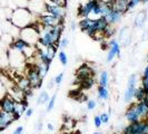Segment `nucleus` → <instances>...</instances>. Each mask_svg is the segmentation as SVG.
<instances>
[{"label":"nucleus","mask_w":148,"mask_h":134,"mask_svg":"<svg viewBox=\"0 0 148 134\" xmlns=\"http://www.w3.org/2000/svg\"><path fill=\"white\" fill-rule=\"evenodd\" d=\"M62 30H64V23H59V25L53 26V27H42V26H40V28H39L40 37H39L37 45L38 46H42V47H48V46H51V45H56L58 47V44H59L60 39H61Z\"/></svg>","instance_id":"1"},{"label":"nucleus","mask_w":148,"mask_h":134,"mask_svg":"<svg viewBox=\"0 0 148 134\" xmlns=\"http://www.w3.org/2000/svg\"><path fill=\"white\" fill-rule=\"evenodd\" d=\"M37 20L38 16L34 15L28 8H16L12 10V15L10 18L11 23L19 29L30 26L37 22Z\"/></svg>","instance_id":"2"},{"label":"nucleus","mask_w":148,"mask_h":134,"mask_svg":"<svg viewBox=\"0 0 148 134\" xmlns=\"http://www.w3.org/2000/svg\"><path fill=\"white\" fill-rule=\"evenodd\" d=\"M39 23L35 22L30 26H27L25 28L20 29V34L19 37L23 39L26 43L30 46H36L38 44V40L40 37V32H39Z\"/></svg>","instance_id":"3"},{"label":"nucleus","mask_w":148,"mask_h":134,"mask_svg":"<svg viewBox=\"0 0 148 134\" xmlns=\"http://www.w3.org/2000/svg\"><path fill=\"white\" fill-rule=\"evenodd\" d=\"M108 21L105 17H98V18H95L92 19L91 21V25L88 29L86 30L85 32L88 35L89 37H94L97 32H104L105 29L108 27Z\"/></svg>","instance_id":"4"},{"label":"nucleus","mask_w":148,"mask_h":134,"mask_svg":"<svg viewBox=\"0 0 148 134\" xmlns=\"http://www.w3.org/2000/svg\"><path fill=\"white\" fill-rule=\"evenodd\" d=\"M26 77L29 79L30 85H31V88L32 89H38L41 87L42 85V77L41 75L39 74L37 67L35 64L30 65L28 68H27V73H26Z\"/></svg>","instance_id":"5"},{"label":"nucleus","mask_w":148,"mask_h":134,"mask_svg":"<svg viewBox=\"0 0 148 134\" xmlns=\"http://www.w3.org/2000/svg\"><path fill=\"white\" fill-rule=\"evenodd\" d=\"M8 60H9V65L14 68H20L25 65L26 61V57L23 55V52H18V50H14L11 48L8 49Z\"/></svg>","instance_id":"6"},{"label":"nucleus","mask_w":148,"mask_h":134,"mask_svg":"<svg viewBox=\"0 0 148 134\" xmlns=\"http://www.w3.org/2000/svg\"><path fill=\"white\" fill-rule=\"evenodd\" d=\"M146 123V119H139L137 122L129 123L127 126L124 127L123 134H145Z\"/></svg>","instance_id":"7"},{"label":"nucleus","mask_w":148,"mask_h":134,"mask_svg":"<svg viewBox=\"0 0 148 134\" xmlns=\"http://www.w3.org/2000/svg\"><path fill=\"white\" fill-rule=\"evenodd\" d=\"M136 83H137V75H130L127 82V88L124 94V102L127 104H130L134 101L135 89H136Z\"/></svg>","instance_id":"8"},{"label":"nucleus","mask_w":148,"mask_h":134,"mask_svg":"<svg viewBox=\"0 0 148 134\" xmlns=\"http://www.w3.org/2000/svg\"><path fill=\"white\" fill-rule=\"evenodd\" d=\"M108 44H109V48H108L106 61L110 64L116 57H120V44L117 39H110Z\"/></svg>","instance_id":"9"},{"label":"nucleus","mask_w":148,"mask_h":134,"mask_svg":"<svg viewBox=\"0 0 148 134\" xmlns=\"http://www.w3.org/2000/svg\"><path fill=\"white\" fill-rule=\"evenodd\" d=\"M46 12L50 14L55 18H57L61 23H64V19H65V15L66 14H65V9L62 7L53 5L51 2H47L46 3Z\"/></svg>","instance_id":"10"},{"label":"nucleus","mask_w":148,"mask_h":134,"mask_svg":"<svg viewBox=\"0 0 148 134\" xmlns=\"http://www.w3.org/2000/svg\"><path fill=\"white\" fill-rule=\"evenodd\" d=\"M46 1L45 0H29L28 2V9L36 16H40L46 12Z\"/></svg>","instance_id":"11"},{"label":"nucleus","mask_w":148,"mask_h":134,"mask_svg":"<svg viewBox=\"0 0 148 134\" xmlns=\"http://www.w3.org/2000/svg\"><path fill=\"white\" fill-rule=\"evenodd\" d=\"M37 21L42 27H53V26H57V25L61 23L57 18H55L53 16H51L48 12H44L40 16H38Z\"/></svg>","instance_id":"12"},{"label":"nucleus","mask_w":148,"mask_h":134,"mask_svg":"<svg viewBox=\"0 0 148 134\" xmlns=\"http://www.w3.org/2000/svg\"><path fill=\"white\" fill-rule=\"evenodd\" d=\"M16 101L10 96L9 94H6L5 96L0 99V110L3 112H7L12 114L14 110H15Z\"/></svg>","instance_id":"13"},{"label":"nucleus","mask_w":148,"mask_h":134,"mask_svg":"<svg viewBox=\"0 0 148 134\" xmlns=\"http://www.w3.org/2000/svg\"><path fill=\"white\" fill-rule=\"evenodd\" d=\"M94 74H95V72H94V69L91 67H89L88 65H82L76 70V78H77L78 82L80 83L82 81L86 79V78L92 77Z\"/></svg>","instance_id":"14"},{"label":"nucleus","mask_w":148,"mask_h":134,"mask_svg":"<svg viewBox=\"0 0 148 134\" xmlns=\"http://www.w3.org/2000/svg\"><path fill=\"white\" fill-rule=\"evenodd\" d=\"M14 122H15V119H14L12 114L0 110V132L8 128Z\"/></svg>","instance_id":"15"},{"label":"nucleus","mask_w":148,"mask_h":134,"mask_svg":"<svg viewBox=\"0 0 148 134\" xmlns=\"http://www.w3.org/2000/svg\"><path fill=\"white\" fill-rule=\"evenodd\" d=\"M95 1L96 0H88L86 3L80 5L78 7V16H80L82 18H88V17H90L92 7L95 5Z\"/></svg>","instance_id":"16"},{"label":"nucleus","mask_w":148,"mask_h":134,"mask_svg":"<svg viewBox=\"0 0 148 134\" xmlns=\"http://www.w3.org/2000/svg\"><path fill=\"white\" fill-rule=\"evenodd\" d=\"M28 108V99H25L22 102H16L15 105V110H14V119L15 121H18V119L21 117L22 115L25 114L26 110Z\"/></svg>","instance_id":"17"},{"label":"nucleus","mask_w":148,"mask_h":134,"mask_svg":"<svg viewBox=\"0 0 148 134\" xmlns=\"http://www.w3.org/2000/svg\"><path fill=\"white\" fill-rule=\"evenodd\" d=\"M135 107H136V111H137L139 119H145L148 114V98L144 99V101H140V102H136Z\"/></svg>","instance_id":"18"},{"label":"nucleus","mask_w":148,"mask_h":134,"mask_svg":"<svg viewBox=\"0 0 148 134\" xmlns=\"http://www.w3.org/2000/svg\"><path fill=\"white\" fill-rule=\"evenodd\" d=\"M125 117H126V121L128 123H134V122H137L139 121V116L137 114V111H136V107H135V103H130V105L128 106V108L126 110V113H125Z\"/></svg>","instance_id":"19"},{"label":"nucleus","mask_w":148,"mask_h":134,"mask_svg":"<svg viewBox=\"0 0 148 134\" xmlns=\"http://www.w3.org/2000/svg\"><path fill=\"white\" fill-rule=\"evenodd\" d=\"M9 95L12 97L16 102H22V101H25V99H26L25 92L21 90V89L17 86V85H16V86L15 85H14V86H11V88H10V90H9Z\"/></svg>","instance_id":"20"},{"label":"nucleus","mask_w":148,"mask_h":134,"mask_svg":"<svg viewBox=\"0 0 148 134\" xmlns=\"http://www.w3.org/2000/svg\"><path fill=\"white\" fill-rule=\"evenodd\" d=\"M123 15H124V14H121L120 11L116 10V9H112L105 18L107 19V21H108L109 25H116V23H118V22L121 20Z\"/></svg>","instance_id":"21"},{"label":"nucleus","mask_w":148,"mask_h":134,"mask_svg":"<svg viewBox=\"0 0 148 134\" xmlns=\"http://www.w3.org/2000/svg\"><path fill=\"white\" fill-rule=\"evenodd\" d=\"M27 46H28V44H27L23 39H21L20 37H18V38H15V39H14V41H12L11 45L9 46V48H11V49H14V50H18V52H22Z\"/></svg>","instance_id":"22"},{"label":"nucleus","mask_w":148,"mask_h":134,"mask_svg":"<svg viewBox=\"0 0 148 134\" xmlns=\"http://www.w3.org/2000/svg\"><path fill=\"white\" fill-rule=\"evenodd\" d=\"M114 9L120 11L121 14H126L128 11V0H111Z\"/></svg>","instance_id":"23"},{"label":"nucleus","mask_w":148,"mask_h":134,"mask_svg":"<svg viewBox=\"0 0 148 134\" xmlns=\"http://www.w3.org/2000/svg\"><path fill=\"white\" fill-rule=\"evenodd\" d=\"M119 41L124 46H127L130 43V29L128 27H124L123 29L120 30L119 34Z\"/></svg>","instance_id":"24"},{"label":"nucleus","mask_w":148,"mask_h":134,"mask_svg":"<svg viewBox=\"0 0 148 134\" xmlns=\"http://www.w3.org/2000/svg\"><path fill=\"white\" fill-rule=\"evenodd\" d=\"M108 98H109V90H108V88L105 87V86L98 85V87H97V99L105 102Z\"/></svg>","instance_id":"25"},{"label":"nucleus","mask_w":148,"mask_h":134,"mask_svg":"<svg viewBox=\"0 0 148 134\" xmlns=\"http://www.w3.org/2000/svg\"><path fill=\"white\" fill-rule=\"evenodd\" d=\"M147 20V12L146 11H140L135 17V26L138 28H143L145 26V22Z\"/></svg>","instance_id":"26"},{"label":"nucleus","mask_w":148,"mask_h":134,"mask_svg":"<svg viewBox=\"0 0 148 134\" xmlns=\"http://www.w3.org/2000/svg\"><path fill=\"white\" fill-rule=\"evenodd\" d=\"M35 65H36V67H37L39 74L41 75V77L45 78V77L48 75L50 65H48V64H46V63H42V61H40V60H38V59H37V61L35 63Z\"/></svg>","instance_id":"27"},{"label":"nucleus","mask_w":148,"mask_h":134,"mask_svg":"<svg viewBox=\"0 0 148 134\" xmlns=\"http://www.w3.org/2000/svg\"><path fill=\"white\" fill-rule=\"evenodd\" d=\"M17 86L21 89V90H23L25 93H26V92H28V90H30V89H32L31 88V85H30L29 79H28L26 76H21V77L18 79V82H17Z\"/></svg>","instance_id":"28"},{"label":"nucleus","mask_w":148,"mask_h":134,"mask_svg":"<svg viewBox=\"0 0 148 134\" xmlns=\"http://www.w3.org/2000/svg\"><path fill=\"white\" fill-rule=\"evenodd\" d=\"M12 10L14 9L9 7H0V22L10 20L11 15H12Z\"/></svg>","instance_id":"29"},{"label":"nucleus","mask_w":148,"mask_h":134,"mask_svg":"<svg viewBox=\"0 0 148 134\" xmlns=\"http://www.w3.org/2000/svg\"><path fill=\"white\" fill-rule=\"evenodd\" d=\"M148 98V94L145 92V89L143 87H136L135 89V95H134V99H136L137 102H140V101H144Z\"/></svg>","instance_id":"30"},{"label":"nucleus","mask_w":148,"mask_h":134,"mask_svg":"<svg viewBox=\"0 0 148 134\" xmlns=\"http://www.w3.org/2000/svg\"><path fill=\"white\" fill-rule=\"evenodd\" d=\"M103 3H104V1H103V0H96V1H95V5H94V7H92V10H91V15L95 16V18L101 17V9H103Z\"/></svg>","instance_id":"31"},{"label":"nucleus","mask_w":148,"mask_h":134,"mask_svg":"<svg viewBox=\"0 0 148 134\" xmlns=\"http://www.w3.org/2000/svg\"><path fill=\"white\" fill-rule=\"evenodd\" d=\"M98 83H99L100 86H105V87L108 86V83H109V74H108L107 70H101V72H100Z\"/></svg>","instance_id":"32"},{"label":"nucleus","mask_w":148,"mask_h":134,"mask_svg":"<svg viewBox=\"0 0 148 134\" xmlns=\"http://www.w3.org/2000/svg\"><path fill=\"white\" fill-rule=\"evenodd\" d=\"M49 99H50V96H49L48 92H47V90H42V92L39 94V96H38V98H37V105L47 104Z\"/></svg>","instance_id":"33"},{"label":"nucleus","mask_w":148,"mask_h":134,"mask_svg":"<svg viewBox=\"0 0 148 134\" xmlns=\"http://www.w3.org/2000/svg\"><path fill=\"white\" fill-rule=\"evenodd\" d=\"M91 21H92V19H91L90 17H88V18H82V20L78 22V26H79V28L82 29V31L85 32V31L90 27Z\"/></svg>","instance_id":"34"},{"label":"nucleus","mask_w":148,"mask_h":134,"mask_svg":"<svg viewBox=\"0 0 148 134\" xmlns=\"http://www.w3.org/2000/svg\"><path fill=\"white\" fill-rule=\"evenodd\" d=\"M95 78H94V76L92 77H89V78H86V79H84L80 82V85H82V87L84 89H90L94 85H95Z\"/></svg>","instance_id":"35"},{"label":"nucleus","mask_w":148,"mask_h":134,"mask_svg":"<svg viewBox=\"0 0 148 134\" xmlns=\"http://www.w3.org/2000/svg\"><path fill=\"white\" fill-rule=\"evenodd\" d=\"M58 59H59L60 64L62 66H67L68 65V55L64 50H60L58 52Z\"/></svg>","instance_id":"36"},{"label":"nucleus","mask_w":148,"mask_h":134,"mask_svg":"<svg viewBox=\"0 0 148 134\" xmlns=\"http://www.w3.org/2000/svg\"><path fill=\"white\" fill-rule=\"evenodd\" d=\"M56 98H57V95H56V94H53V95L50 97V99L48 101L47 106H46V111L47 112H51L52 110H53L55 104H56Z\"/></svg>","instance_id":"37"},{"label":"nucleus","mask_w":148,"mask_h":134,"mask_svg":"<svg viewBox=\"0 0 148 134\" xmlns=\"http://www.w3.org/2000/svg\"><path fill=\"white\" fill-rule=\"evenodd\" d=\"M12 5H15V8H27L29 0H11Z\"/></svg>","instance_id":"38"},{"label":"nucleus","mask_w":148,"mask_h":134,"mask_svg":"<svg viewBox=\"0 0 148 134\" xmlns=\"http://www.w3.org/2000/svg\"><path fill=\"white\" fill-rule=\"evenodd\" d=\"M115 34V28L112 27V25H108V27L105 29L104 36L105 38H111Z\"/></svg>","instance_id":"39"},{"label":"nucleus","mask_w":148,"mask_h":134,"mask_svg":"<svg viewBox=\"0 0 148 134\" xmlns=\"http://www.w3.org/2000/svg\"><path fill=\"white\" fill-rule=\"evenodd\" d=\"M86 105H87V110L88 111H94L97 107L98 103H97V101H95V99H89V101H87Z\"/></svg>","instance_id":"40"},{"label":"nucleus","mask_w":148,"mask_h":134,"mask_svg":"<svg viewBox=\"0 0 148 134\" xmlns=\"http://www.w3.org/2000/svg\"><path fill=\"white\" fill-rule=\"evenodd\" d=\"M139 3H141V0H128V11L135 9Z\"/></svg>","instance_id":"41"},{"label":"nucleus","mask_w":148,"mask_h":134,"mask_svg":"<svg viewBox=\"0 0 148 134\" xmlns=\"http://www.w3.org/2000/svg\"><path fill=\"white\" fill-rule=\"evenodd\" d=\"M69 46V39L66 37L61 38L59 41V44H58V48H60V49H65V48H67Z\"/></svg>","instance_id":"42"},{"label":"nucleus","mask_w":148,"mask_h":134,"mask_svg":"<svg viewBox=\"0 0 148 134\" xmlns=\"http://www.w3.org/2000/svg\"><path fill=\"white\" fill-rule=\"evenodd\" d=\"M100 119H101V122H103V124H108L109 123V119H110V115H109V113H101L100 114Z\"/></svg>","instance_id":"43"},{"label":"nucleus","mask_w":148,"mask_h":134,"mask_svg":"<svg viewBox=\"0 0 148 134\" xmlns=\"http://www.w3.org/2000/svg\"><path fill=\"white\" fill-rule=\"evenodd\" d=\"M94 125L99 128V127L103 125V122H101V119H100V115H95L94 116Z\"/></svg>","instance_id":"44"},{"label":"nucleus","mask_w":148,"mask_h":134,"mask_svg":"<svg viewBox=\"0 0 148 134\" xmlns=\"http://www.w3.org/2000/svg\"><path fill=\"white\" fill-rule=\"evenodd\" d=\"M141 87L145 89V92L148 94V77H145V76H143L141 77Z\"/></svg>","instance_id":"45"},{"label":"nucleus","mask_w":148,"mask_h":134,"mask_svg":"<svg viewBox=\"0 0 148 134\" xmlns=\"http://www.w3.org/2000/svg\"><path fill=\"white\" fill-rule=\"evenodd\" d=\"M53 79H55V84H56L57 86H59L60 84L62 83V79H64V73H59Z\"/></svg>","instance_id":"46"},{"label":"nucleus","mask_w":148,"mask_h":134,"mask_svg":"<svg viewBox=\"0 0 148 134\" xmlns=\"http://www.w3.org/2000/svg\"><path fill=\"white\" fill-rule=\"evenodd\" d=\"M6 94H7V93H6V87H5V85L2 84V82H0V99L5 96Z\"/></svg>","instance_id":"47"},{"label":"nucleus","mask_w":148,"mask_h":134,"mask_svg":"<svg viewBox=\"0 0 148 134\" xmlns=\"http://www.w3.org/2000/svg\"><path fill=\"white\" fill-rule=\"evenodd\" d=\"M23 131H25V127L22 126V125H19V126H17L14 130L12 134H23Z\"/></svg>","instance_id":"48"},{"label":"nucleus","mask_w":148,"mask_h":134,"mask_svg":"<svg viewBox=\"0 0 148 134\" xmlns=\"http://www.w3.org/2000/svg\"><path fill=\"white\" fill-rule=\"evenodd\" d=\"M32 114H34V108H31V107H28V108L26 110V112H25L26 117H31Z\"/></svg>","instance_id":"49"},{"label":"nucleus","mask_w":148,"mask_h":134,"mask_svg":"<svg viewBox=\"0 0 148 134\" xmlns=\"http://www.w3.org/2000/svg\"><path fill=\"white\" fill-rule=\"evenodd\" d=\"M55 85H56V84H55V79H53V78H51V79L48 82V85H47V87H48L49 89H51L52 87L55 86Z\"/></svg>","instance_id":"50"},{"label":"nucleus","mask_w":148,"mask_h":134,"mask_svg":"<svg viewBox=\"0 0 148 134\" xmlns=\"http://www.w3.org/2000/svg\"><path fill=\"white\" fill-rule=\"evenodd\" d=\"M47 130H48L49 132H52V131L55 130V126H53V124H51V123H48V124H47Z\"/></svg>","instance_id":"51"},{"label":"nucleus","mask_w":148,"mask_h":134,"mask_svg":"<svg viewBox=\"0 0 148 134\" xmlns=\"http://www.w3.org/2000/svg\"><path fill=\"white\" fill-rule=\"evenodd\" d=\"M143 76H145V77H148V65L145 67V69H144V73H143Z\"/></svg>","instance_id":"52"},{"label":"nucleus","mask_w":148,"mask_h":134,"mask_svg":"<svg viewBox=\"0 0 148 134\" xmlns=\"http://www.w3.org/2000/svg\"><path fill=\"white\" fill-rule=\"evenodd\" d=\"M41 128H42V123H41V122H39V123L37 124V127H36V130H37L38 132H39V131H41Z\"/></svg>","instance_id":"53"},{"label":"nucleus","mask_w":148,"mask_h":134,"mask_svg":"<svg viewBox=\"0 0 148 134\" xmlns=\"http://www.w3.org/2000/svg\"><path fill=\"white\" fill-rule=\"evenodd\" d=\"M70 29L74 31L75 29H76V22L75 21H71L70 22Z\"/></svg>","instance_id":"54"},{"label":"nucleus","mask_w":148,"mask_h":134,"mask_svg":"<svg viewBox=\"0 0 148 134\" xmlns=\"http://www.w3.org/2000/svg\"><path fill=\"white\" fill-rule=\"evenodd\" d=\"M141 3H143V5H147L148 0H141Z\"/></svg>","instance_id":"55"},{"label":"nucleus","mask_w":148,"mask_h":134,"mask_svg":"<svg viewBox=\"0 0 148 134\" xmlns=\"http://www.w3.org/2000/svg\"><path fill=\"white\" fill-rule=\"evenodd\" d=\"M92 134H101V133H100V132H94Z\"/></svg>","instance_id":"56"},{"label":"nucleus","mask_w":148,"mask_h":134,"mask_svg":"<svg viewBox=\"0 0 148 134\" xmlns=\"http://www.w3.org/2000/svg\"><path fill=\"white\" fill-rule=\"evenodd\" d=\"M146 119V121H148V114H147V116H146V119Z\"/></svg>","instance_id":"57"},{"label":"nucleus","mask_w":148,"mask_h":134,"mask_svg":"<svg viewBox=\"0 0 148 134\" xmlns=\"http://www.w3.org/2000/svg\"><path fill=\"white\" fill-rule=\"evenodd\" d=\"M147 60H148V55H147Z\"/></svg>","instance_id":"58"}]
</instances>
